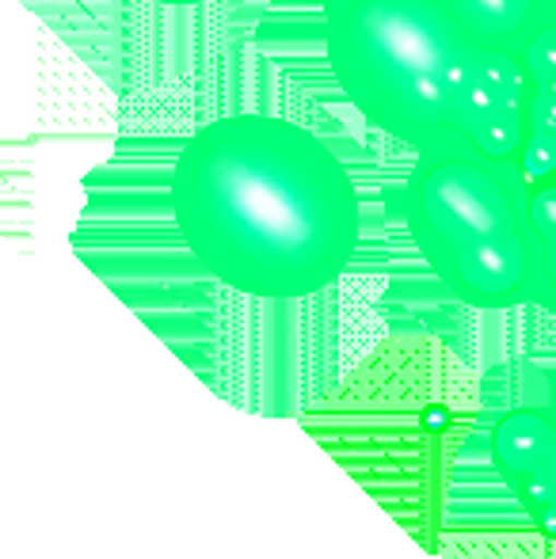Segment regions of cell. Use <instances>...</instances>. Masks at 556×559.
Instances as JSON below:
<instances>
[{
	"instance_id": "1",
	"label": "cell",
	"mask_w": 556,
	"mask_h": 559,
	"mask_svg": "<svg viewBox=\"0 0 556 559\" xmlns=\"http://www.w3.org/2000/svg\"><path fill=\"white\" fill-rule=\"evenodd\" d=\"M171 222L191 259L260 301L335 286L358 248V191L343 160L279 115H222L179 145Z\"/></svg>"
},
{
	"instance_id": "2",
	"label": "cell",
	"mask_w": 556,
	"mask_h": 559,
	"mask_svg": "<svg viewBox=\"0 0 556 559\" xmlns=\"http://www.w3.org/2000/svg\"><path fill=\"white\" fill-rule=\"evenodd\" d=\"M324 50L366 122L416 153L458 141L481 46L450 0H328Z\"/></svg>"
},
{
	"instance_id": "3",
	"label": "cell",
	"mask_w": 556,
	"mask_h": 559,
	"mask_svg": "<svg viewBox=\"0 0 556 559\" xmlns=\"http://www.w3.org/2000/svg\"><path fill=\"white\" fill-rule=\"evenodd\" d=\"M404 225L419 259L461 305L481 312L530 305V183L514 160L461 141L423 148L404 179Z\"/></svg>"
},
{
	"instance_id": "4",
	"label": "cell",
	"mask_w": 556,
	"mask_h": 559,
	"mask_svg": "<svg viewBox=\"0 0 556 559\" xmlns=\"http://www.w3.org/2000/svg\"><path fill=\"white\" fill-rule=\"evenodd\" d=\"M542 92L527 58L507 50H484L476 58V76L465 92L458 141L496 160H522L534 133Z\"/></svg>"
},
{
	"instance_id": "5",
	"label": "cell",
	"mask_w": 556,
	"mask_h": 559,
	"mask_svg": "<svg viewBox=\"0 0 556 559\" xmlns=\"http://www.w3.org/2000/svg\"><path fill=\"white\" fill-rule=\"evenodd\" d=\"M488 453L530 525L556 540V404L507 412L492 427Z\"/></svg>"
},
{
	"instance_id": "6",
	"label": "cell",
	"mask_w": 556,
	"mask_h": 559,
	"mask_svg": "<svg viewBox=\"0 0 556 559\" xmlns=\"http://www.w3.org/2000/svg\"><path fill=\"white\" fill-rule=\"evenodd\" d=\"M553 0H450L458 20L484 50L527 53L549 20Z\"/></svg>"
},
{
	"instance_id": "7",
	"label": "cell",
	"mask_w": 556,
	"mask_h": 559,
	"mask_svg": "<svg viewBox=\"0 0 556 559\" xmlns=\"http://www.w3.org/2000/svg\"><path fill=\"white\" fill-rule=\"evenodd\" d=\"M530 225H534V289H530V305L556 317V179L530 187Z\"/></svg>"
},
{
	"instance_id": "8",
	"label": "cell",
	"mask_w": 556,
	"mask_h": 559,
	"mask_svg": "<svg viewBox=\"0 0 556 559\" xmlns=\"http://www.w3.org/2000/svg\"><path fill=\"white\" fill-rule=\"evenodd\" d=\"M527 183H545V179H556V99H545L537 104V118H534V133H530V145L519 160Z\"/></svg>"
},
{
	"instance_id": "9",
	"label": "cell",
	"mask_w": 556,
	"mask_h": 559,
	"mask_svg": "<svg viewBox=\"0 0 556 559\" xmlns=\"http://www.w3.org/2000/svg\"><path fill=\"white\" fill-rule=\"evenodd\" d=\"M522 58H527L534 81L542 76V88L556 92V0L549 4V20H545V27L537 31V38L530 43V50L522 53Z\"/></svg>"
},
{
	"instance_id": "10",
	"label": "cell",
	"mask_w": 556,
	"mask_h": 559,
	"mask_svg": "<svg viewBox=\"0 0 556 559\" xmlns=\"http://www.w3.org/2000/svg\"><path fill=\"white\" fill-rule=\"evenodd\" d=\"M153 4H171V8H187V4H210V0H153Z\"/></svg>"
},
{
	"instance_id": "11",
	"label": "cell",
	"mask_w": 556,
	"mask_h": 559,
	"mask_svg": "<svg viewBox=\"0 0 556 559\" xmlns=\"http://www.w3.org/2000/svg\"><path fill=\"white\" fill-rule=\"evenodd\" d=\"M324 4H328V0H324Z\"/></svg>"
}]
</instances>
